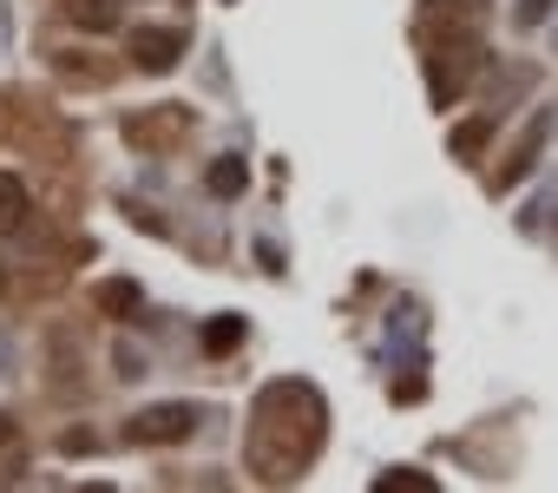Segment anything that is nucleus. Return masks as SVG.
<instances>
[{
	"label": "nucleus",
	"mask_w": 558,
	"mask_h": 493,
	"mask_svg": "<svg viewBox=\"0 0 558 493\" xmlns=\"http://www.w3.org/2000/svg\"><path fill=\"white\" fill-rule=\"evenodd\" d=\"M197 408L191 401H151V408H138L132 421H125V441H138V447H171V441H191L197 434Z\"/></svg>",
	"instance_id": "1"
},
{
	"label": "nucleus",
	"mask_w": 558,
	"mask_h": 493,
	"mask_svg": "<svg viewBox=\"0 0 558 493\" xmlns=\"http://www.w3.org/2000/svg\"><path fill=\"white\" fill-rule=\"evenodd\" d=\"M184 47H191L184 27H138V34H132V67H138V73H171V67L184 60Z\"/></svg>",
	"instance_id": "2"
},
{
	"label": "nucleus",
	"mask_w": 558,
	"mask_h": 493,
	"mask_svg": "<svg viewBox=\"0 0 558 493\" xmlns=\"http://www.w3.org/2000/svg\"><path fill=\"white\" fill-rule=\"evenodd\" d=\"M184 132H191V106H158V112H132L125 119L132 145H178Z\"/></svg>",
	"instance_id": "3"
},
{
	"label": "nucleus",
	"mask_w": 558,
	"mask_h": 493,
	"mask_svg": "<svg viewBox=\"0 0 558 493\" xmlns=\"http://www.w3.org/2000/svg\"><path fill=\"white\" fill-rule=\"evenodd\" d=\"M545 139H551V112H532V119H525V132H519V145H512V158H506V171L493 178V191H512L519 178H532V165H538Z\"/></svg>",
	"instance_id": "4"
},
{
	"label": "nucleus",
	"mask_w": 558,
	"mask_h": 493,
	"mask_svg": "<svg viewBox=\"0 0 558 493\" xmlns=\"http://www.w3.org/2000/svg\"><path fill=\"white\" fill-rule=\"evenodd\" d=\"M93 310L112 316V323H138V316H145V290H138L132 277H99V284H93Z\"/></svg>",
	"instance_id": "5"
},
{
	"label": "nucleus",
	"mask_w": 558,
	"mask_h": 493,
	"mask_svg": "<svg viewBox=\"0 0 558 493\" xmlns=\"http://www.w3.org/2000/svg\"><path fill=\"white\" fill-rule=\"evenodd\" d=\"M493 132H499V112H473V119H460V125L447 132V152H453L460 165H480L486 145H493Z\"/></svg>",
	"instance_id": "6"
},
{
	"label": "nucleus",
	"mask_w": 558,
	"mask_h": 493,
	"mask_svg": "<svg viewBox=\"0 0 558 493\" xmlns=\"http://www.w3.org/2000/svg\"><path fill=\"white\" fill-rule=\"evenodd\" d=\"M440 21H453V40H460V27L486 21V0H421V34L440 27Z\"/></svg>",
	"instance_id": "7"
},
{
	"label": "nucleus",
	"mask_w": 558,
	"mask_h": 493,
	"mask_svg": "<svg viewBox=\"0 0 558 493\" xmlns=\"http://www.w3.org/2000/svg\"><path fill=\"white\" fill-rule=\"evenodd\" d=\"M204 191L210 197H243L250 191V165L243 158H210L204 165Z\"/></svg>",
	"instance_id": "8"
},
{
	"label": "nucleus",
	"mask_w": 558,
	"mask_h": 493,
	"mask_svg": "<svg viewBox=\"0 0 558 493\" xmlns=\"http://www.w3.org/2000/svg\"><path fill=\"white\" fill-rule=\"evenodd\" d=\"M27 211H34V197H27V184H21L14 171H0V237H14V230L27 224Z\"/></svg>",
	"instance_id": "9"
},
{
	"label": "nucleus",
	"mask_w": 558,
	"mask_h": 493,
	"mask_svg": "<svg viewBox=\"0 0 558 493\" xmlns=\"http://www.w3.org/2000/svg\"><path fill=\"white\" fill-rule=\"evenodd\" d=\"M243 336H250L243 316H210V323H204V356H236Z\"/></svg>",
	"instance_id": "10"
},
{
	"label": "nucleus",
	"mask_w": 558,
	"mask_h": 493,
	"mask_svg": "<svg viewBox=\"0 0 558 493\" xmlns=\"http://www.w3.org/2000/svg\"><path fill=\"white\" fill-rule=\"evenodd\" d=\"M66 21L86 27V34H112L119 27V8H112V0H66Z\"/></svg>",
	"instance_id": "11"
},
{
	"label": "nucleus",
	"mask_w": 558,
	"mask_h": 493,
	"mask_svg": "<svg viewBox=\"0 0 558 493\" xmlns=\"http://www.w3.org/2000/svg\"><path fill=\"white\" fill-rule=\"evenodd\" d=\"M375 493H440V480L421 467H395V473H375Z\"/></svg>",
	"instance_id": "12"
},
{
	"label": "nucleus",
	"mask_w": 558,
	"mask_h": 493,
	"mask_svg": "<svg viewBox=\"0 0 558 493\" xmlns=\"http://www.w3.org/2000/svg\"><path fill=\"white\" fill-rule=\"evenodd\" d=\"M551 8H558V0H519V8H512V27H538Z\"/></svg>",
	"instance_id": "13"
},
{
	"label": "nucleus",
	"mask_w": 558,
	"mask_h": 493,
	"mask_svg": "<svg viewBox=\"0 0 558 493\" xmlns=\"http://www.w3.org/2000/svg\"><path fill=\"white\" fill-rule=\"evenodd\" d=\"M112 362H119V375H125V382H132V375H145V356H138L132 342H119V349H112Z\"/></svg>",
	"instance_id": "14"
},
{
	"label": "nucleus",
	"mask_w": 558,
	"mask_h": 493,
	"mask_svg": "<svg viewBox=\"0 0 558 493\" xmlns=\"http://www.w3.org/2000/svg\"><path fill=\"white\" fill-rule=\"evenodd\" d=\"M8 441H14V421H8V414H0V447H8Z\"/></svg>",
	"instance_id": "15"
},
{
	"label": "nucleus",
	"mask_w": 558,
	"mask_h": 493,
	"mask_svg": "<svg viewBox=\"0 0 558 493\" xmlns=\"http://www.w3.org/2000/svg\"><path fill=\"white\" fill-rule=\"evenodd\" d=\"M0 297H8V264H0Z\"/></svg>",
	"instance_id": "16"
},
{
	"label": "nucleus",
	"mask_w": 558,
	"mask_h": 493,
	"mask_svg": "<svg viewBox=\"0 0 558 493\" xmlns=\"http://www.w3.org/2000/svg\"><path fill=\"white\" fill-rule=\"evenodd\" d=\"M551 224H558V204H551Z\"/></svg>",
	"instance_id": "17"
}]
</instances>
